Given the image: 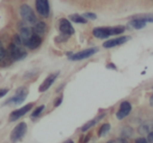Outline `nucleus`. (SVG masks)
<instances>
[{"instance_id":"1","label":"nucleus","mask_w":153,"mask_h":143,"mask_svg":"<svg viewBox=\"0 0 153 143\" xmlns=\"http://www.w3.org/2000/svg\"><path fill=\"white\" fill-rule=\"evenodd\" d=\"M125 31V26L123 25H118V26L111 27H96L93 29V34L94 37L98 39H106L111 36H117L121 34Z\"/></svg>"},{"instance_id":"2","label":"nucleus","mask_w":153,"mask_h":143,"mask_svg":"<svg viewBox=\"0 0 153 143\" xmlns=\"http://www.w3.org/2000/svg\"><path fill=\"white\" fill-rule=\"evenodd\" d=\"M8 53H10V57L13 61L23 60L27 55L26 50L23 48V45H17L13 42L8 46Z\"/></svg>"},{"instance_id":"3","label":"nucleus","mask_w":153,"mask_h":143,"mask_svg":"<svg viewBox=\"0 0 153 143\" xmlns=\"http://www.w3.org/2000/svg\"><path fill=\"white\" fill-rule=\"evenodd\" d=\"M20 15L22 17V19L26 23L29 24H36L38 21H36V16L34 15L33 10L28 4H22L20 7Z\"/></svg>"},{"instance_id":"4","label":"nucleus","mask_w":153,"mask_h":143,"mask_svg":"<svg viewBox=\"0 0 153 143\" xmlns=\"http://www.w3.org/2000/svg\"><path fill=\"white\" fill-rule=\"evenodd\" d=\"M27 131V125L25 122H20L10 133V141L12 143H16L24 137Z\"/></svg>"},{"instance_id":"5","label":"nucleus","mask_w":153,"mask_h":143,"mask_svg":"<svg viewBox=\"0 0 153 143\" xmlns=\"http://www.w3.org/2000/svg\"><path fill=\"white\" fill-rule=\"evenodd\" d=\"M96 52H98V48H97V47H92V48H88V49H85V50L79 51V52L70 55H69V58H70L71 61H81V60H85V58L92 57V55H94Z\"/></svg>"},{"instance_id":"6","label":"nucleus","mask_w":153,"mask_h":143,"mask_svg":"<svg viewBox=\"0 0 153 143\" xmlns=\"http://www.w3.org/2000/svg\"><path fill=\"white\" fill-rule=\"evenodd\" d=\"M27 94H28L27 89L25 88V87H21V88H19L18 90H17L16 95H15L14 97H12V98L8 99V100L6 101V103H7V105H19V103H23V101L25 100Z\"/></svg>"},{"instance_id":"7","label":"nucleus","mask_w":153,"mask_h":143,"mask_svg":"<svg viewBox=\"0 0 153 143\" xmlns=\"http://www.w3.org/2000/svg\"><path fill=\"white\" fill-rule=\"evenodd\" d=\"M20 32H19V36H20L21 40H22V43L24 46H26L27 44H28L29 40L31 39V37L34 34L33 30L32 28L28 26V25H26L25 23H21L20 24Z\"/></svg>"},{"instance_id":"8","label":"nucleus","mask_w":153,"mask_h":143,"mask_svg":"<svg viewBox=\"0 0 153 143\" xmlns=\"http://www.w3.org/2000/svg\"><path fill=\"white\" fill-rule=\"evenodd\" d=\"M36 8L40 16L47 18L50 14V5L48 0H36Z\"/></svg>"},{"instance_id":"9","label":"nucleus","mask_w":153,"mask_h":143,"mask_svg":"<svg viewBox=\"0 0 153 143\" xmlns=\"http://www.w3.org/2000/svg\"><path fill=\"white\" fill-rule=\"evenodd\" d=\"M59 30L64 36H72L74 34V28H73L71 22L66 18H62L59 20Z\"/></svg>"},{"instance_id":"10","label":"nucleus","mask_w":153,"mask_h":143,"mask_svg":"<svg viewBox=\"0 0 153 143\" xmlns=\"http://www.w3.org/2000/svg\"><path fill=\"white\" fill-rule=\"evenodd\" d=\"M129 37L126 36H122V37H118V38L115 39H111V40H107L103 43V47L104 48H113V47L119 46V45H122L124 43H126L127 41L129 40Z\"/></svg>"},{"instance_id":"11","label":"nucleus","mask_w":153,"mask_h":143,"mask_svg":"<svg viewBox=\"0 0 153 143\" xmlns=\"http://www.w3.org/2000/svg\"><path fill=\"white\" fill-rule=\"evenodd\" d=\"M131 109H132V107H131L129 101H123L121 103V106H120L119 110H118L116 116H117V118L119 119V120H122V119H124L125 117H127L130 114Z\"/></svg>"},{"instance_id":"12","label":"nucleus","mask_w":153,"mask_h":143,"mask_svg":"<svg viewBox=\"0 0 153 143\" xmlns=\"http://www.w3.org/2000/svg\"><path fill=\"white\" fill-rule=\"evenodd\" d=\"M31 108H32V103H28V105H26V106H24V107L16 110V111H14L12 114L10 115V120L15 121V120H17V119L21 118V117L24 116L26 113H28V112L31 110Z\"/></svg>"},{"instance_id":"13","label":"nucleus","mask_w":153,"mask_h":143,"mask_svg":"<svg viewBox=\"0 0 153 143\" xmlns=\"http://www.w3.org/2000/svg\"><path fill=\"white\" fill-rule=\"evenodd\" d=\"M57 75H59V73H52V74L48 75V76L45 79V81L42 83V85L39 87V91H40V92H45V91L48 90V89L52 86V84L54 83L55 79H56Z\"/></svg>"},{"instance_id":"14","label":"nucleus","mask_w":153,"mask_h":143,"mask_svg":"<svg viewBox=\"0 0 153 143\" xmlns=\"http://www.w3.org/2000/svg\"><path fill=\"white\" fill-rule=\"evenodd\" d=\"M153 132V120H147L139 127V134L142 136L149 135Z\"/></svg>"},{"instance_id":"15","label":"nucleus","mask_w":153,"mask_h":143,"mask_svg":"<svg viewBox=\"0 0 153 143\" xmlns=\"http://www.w3.org/2000/svg\"><path fill=\"white\" fill-rule=\"evenodd\" d=\"M146 24H147L146 21H144L143 19H141V18H137V17H135V16L132 17V20L129 21V26H131L134 29L144 28V27L146 26Z\"/></svg>"},{"instance_id":"16","label":"nucleus","mask_w":153,"mask_h":143,"mask_svg":"<svg viewBox=\"0 0 153 143\" xmlns=\"http://www.w3.org/2000/svg\"><path fill=\"white\" fill-rule=\"evenodd\" d=\"M42 44V39H41L40 36L34 34L33 36L31 37V39L29 40L28 44L26 45L29 49H36L40 45Z\"/></svg>"},{"instance_id":"17","label":"nucleus","mask_w":153,"mask_h":143,"mask_svg":"<svg viewBox=\"0 0 153 143\" xmlns=\"http://www.w3.org/2000/svg\"><path fill=\"white\" fill-rule=\"evenodd\" d=\"M46 24H45V22H43V21H38V22L36 23V24L33 25V27H32V30H33V32L36 34H38V36H42V34H45V31H46Z\"/></svg>"},{"instance_id":"18","label":"nucleus","mask_w":153,"mask_h":143,"mask_svg":"<svg viewBox=\"0 0 153 143\" xmlns=\"http://www.w3.org/2000/svg\"><path fill=\"white\" fill-rule=\"evenodd\" d=\"M69 19H70L72 22L78 23V24H85V23L88 22V20L85 18V17L81 16V15H78V14L70 15V16H69Z\"/></svg>"},{"instance_id":"19","label":"nucleus","mask_w":153,"mask_h":143,"mask_svg":"<svg viewBox=\"0 0 153 143\" xmlns=\"http://www.w3.org/2000/svg\"><path fill=\"white\" fill-rule=\"evenodd\" d=\"M101 117H103V115H101V116H99V117H97V118H95V119H92V120H90V121H88L87 123H85V125H83L82 127H81V131L82 132H87L88 130H90L91 127H94L95 124H96L97 122H98L100 119L99 118H101Z\"/></svg>"},{"instance_id":"20","label":"nucleus","mask_w":153,"mask_h":143,"mask_svg":"<svg viewBox=\"0 0 153 143\" xmlns=\"http://www.w3.org/2000/svg\"><path fill=\"white\" fill-rule=\"evenodd\" d=\"M109 131H111V124H109V123H104V124L101 125V127L99 129L98 135L100 136V137H103V136L106 135Z\"/></svg>"},{"instance_id":"21","label":"nucleus","mask_w":153,"mask_h":143,"mask_svg":"<svg viewBox=\"0 0 153 143\" xmlns=\"http://www.w3.org/2000/svg\"><path fill=\"white\" fill-rule=\"evenodd\" d=\"M135 17L137 18H141L143 19L144 21L146 22H150V23H153V13H150V14H142V15H137Z\"/></svg>"},{"instance_id":"22","label":"nucleus","mask_w":153,"mask_h":143,"mask_svg":"<svg viewBox=\"0 0 153 143\" xmlns=\"http://www.w3.org/2000/svg\"><path fill=\"white\" fill-rule=\"evenodd\" d=\"M131 135H132V130H131L129 127H124V130H123V132H122V137H123V139H124V138L130 137Z\"/></svg>"},{"instance_id":"23","label":"nucleus","mask_w":153,"mask_h":143,"mask_svg":"<svg viewBox=\"0 0 153 143\" xmlns=\"http://www.w3.org/2000/svg\"><path fill=\"white\" fill-rule=\"evenodd\" d=\"M44 106H40V107H38L36 110H34L33 112H32V114H31V117L32 118H36L38 116H40V114L43 112V110H44Z\"/></svg>"},{"instance_id":"24","label":"nucleus","mask_w":153,"mask_h":143,"mask_svg":"<svg viewBox=\"0 0 153 143\" xmlns=\"http://www.w3.org/2000/svg\"><path fill=\"white\" fill-rule=\"evenodd\" d=\"M82 16L85 17L87 20L88 19H90V20H96L97 19V15L94 14V13H85Z\"/></svg>"},{"instance_id":"25","label":"nucleus","mask_w":153,"mask_h":143,"mask_svg":"<svg viewBox=\"0 0 153 143\" xmlns=\"http://www.w3.org/2000/svg\"><path fill=\"white\" fill-rule=\"evenodd\" d=\"M5 55H6L5 49H4L3 45H2L1 41H0V62H1V61L3 60L4 58H5Z\"/></svg>"},{"instance_id":"26","label":"nucleus","mask_w":153,"mask_h":143,"mask_svg":"<svg viewBox=\"0 0 153 143\" xmlns=\"http://www.w3.org/2000/svg\"><path fill=\"white\" fill-rule=\"evenodd\" d=\"M7 92H8V89L7 88L0 89V98H1V97H3V96H5V95L7 94Z\"/></svg>"},{"instance_id":"27","label":"nucleus","mask_w":153,"mask_h":143,"mask_svg":"<svg viewBox=\"0 0 153 143\" xmlns=\"http://www.w3.org/2000/svg\"><path fill=\"white\" fill-rule=\"evenodd\" d=\"M62 96H59L57 99H55V101H54V107H59V106L62 103Z\"/></svg>"},{"instance_id":"28","label":"nucleus","mask_w":153,"mask_h":143,"mask_svg":"<svg viewBox=\"0 0 153 143\" xmlns=\"http://www.w3.org/2000/svg\"><path fill=\"white\" fill-rule=\"evenodd\" d=\"M135 143H149V142L147 141V139L141 137V138H137V139L135 140Z\"/></svg>"},{"instance_id":"29","label":"nucleus","mask_w":153,"mask_h":143,"mask_svg":"<svg viewBox=\"0 0 153 143\" xmlns=\"http://www.w3.org/2000/svg\"><path fill=\"white\" fill-rule=\"evenodd\" d=\"M147 141L149 142V143H153V132H152V133H150L149 135H148Z\"/></svg>"},{"instance_id":"30","label":"nucleus","mask_w":153,"mask_h":143,"mask_svg":"<svg viewBox=\"0 0 153 143\" xmlns=\"http://www.w3.org/2000/svg\"><path fill=\"white\" fill-rule=\"evenodd\" d=\"M106 68H108V69H114V70H116V69H117V67H116L115 65L113 64V63H109L108 65H106Z\"/></svg>"},{"instance_id":"31","label":"nucleus","mask_w":153,"mask_h":143,"mask_svg":"<svg viewBox=\"0 0 153 143\" xmlns=\"http://www.w3.org/2000/svg\"><path fill=\"white\" fill-rule=\"evenodd\" d=\"M149 103H150V106H152V107H153V94H152V96L150 97V100H149Z\"/></svg>"},{"instance_id":"32","label":"nucleus","mask_w":153,"mask_h":143,"mask_svg":"<svg viewBox=\"0 0 153 143\" xmlns=\"http://www.w3.org/2000/svg\"><path fill=\"white\" fill-rule=\"evenodd\" d=\"M64 143H74L72 141V140H68V141H66V142H64Z\"/></svg>"}]
</instances>
